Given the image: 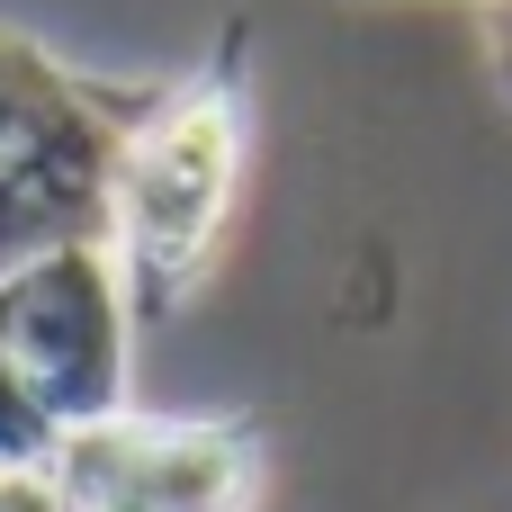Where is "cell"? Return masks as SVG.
Here are the masks:
<instances>
[{
	"label": "cell",
	"instance_id": "5",
	"mask_svg": "<svg viewBox=\"0 0 512 512\" xmlns=\"http://www.w3.org/2000/svg\"><path fill=\"white\" fill-rule=\"evenodd\" d=\"M54 450H63V432L36 414V396H27L18 369L0 360V477H18V468H54Z\"/></svg>",
	"mask_w": 512,
	"mask_h": 512
},
{
	"label": "cell",
	"instance_id": "7",
	"mask_svg": "<svg viewBox=\"0 0 512 512\" xmlns=\"http://www.w3.org/2000/svg\"><path fill=\"white\" fill-rule=\"evenodd\" d=\"M486 72H495V90L512 108V0H486Z\"/></svg>",
	"mask_w": 512,
	"mask_h": 512
},
{
	"label": "cell",
	"instance_id": "6",
	"mask_svg": "<svg viewBox=\"0 0 512 512\" xmlns=\"http://www.w3.org/2000/svg\"><path fill=\"white\" fill-rule=\"evenodd\" d=\"M0 512H72V504L45 468H18V477H0Z\"/></svg>",
	"mask_w": 512,
	"mask_h": 512
},
{
	"label": "cell",
	"instance_id": "1",
	"mask_svg": "<svg viewBox=\"0 0 512 512\" xmlns=\"http://www.w3.org/2000/svg\"><path fill=\"white\" fill-rule=\"evenodd\" d=\"M243 189V90L234 72H189L180 90L144 99L117 171H108V252L126 279L135 324L189 306V288L207 279L225 216Z\"/></svg>",
	"mask_w": 512,
	"mask_h": 512
},
{
	"label": "cell",
	"instance_id": "2",
	"mask_svg": "<svg viewBox=\"0 0 512 512\" xmlns=\"http://www.w3.org/2000/svg\"><path fill=\"white\" fill-rule=\"evenodd\" d=\"M0 360L54 432L126 414L135 387V306L108 243H54L0 279Z\"/></svg>",
	"mask_w": 512,
	"mask_h": 512
},
{
	"label": "cell",
	"instance_id": "3",
	"mask_svg": "<svg viewBox=\"0 0 512 512\" xmlns=\"http://www.w3.org/2000/svg\"><path fill=\"white\" fill-rule=\"evenodd\" d=\"M63 504H144V512H243L252 504V432L243 423H153L117 414L90 432H63L54 468Z\"/></svg>",
	"mask_w": 512,
	"mask_h": 512
},
{
	"label": "cell",
	"instance_id": "4",
	"mask_svg": "<svg viewBox=\"0 0 512 512\" xmlns=\"http://www.w3.org/2000/svg\"><path fill=\"white\" fill-rule=\"evenodd\" d=\"M144 99H117V90H90L81 72H63L36 36L0 27V162L18 153H45L63 135H99V126H126Z\"/></svg>",
	"mask_w": 512,
	"mask_h": 512
}]
</instances>
